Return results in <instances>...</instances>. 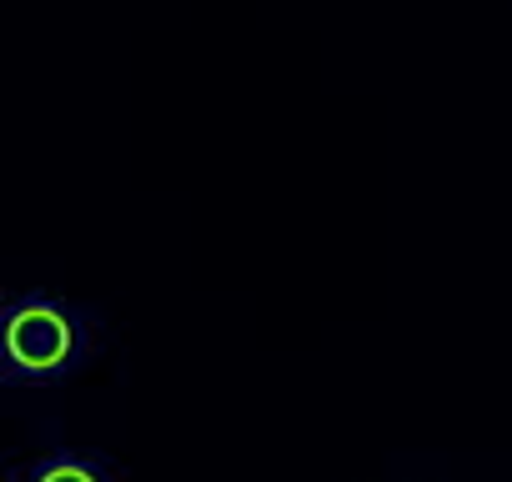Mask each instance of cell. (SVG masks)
<instances>
[{"mask_svg": "<svg viewBox=\"0 0 512 482\" xmlns=\"http://www.w3.org/2000/svg\"><path fill=\"white\" fill-rule=\"evenodd\" d=\"M86 317L56 297H21L0 317V377L16 387H51L86 367Z\"/></svg>", "mask_w": 512, "mask_h": 482, "instance_id": "obj_1", "label": "cell"}, {"mask_svg": "<svg viewBox=\"0 0 512 482\" xmlns=\"http://www.w3.org/2000/svg\"><path fill=\"white\" fill-rule=\"evenodd\" d=\"M26 482H111V472L101 462L81 457V452H56V457L36 462Z\"/></svg>", "mask_w": 512, "mask_h": 482, "instance_id": "obj_2", "label": "cell"}]
</instances>
